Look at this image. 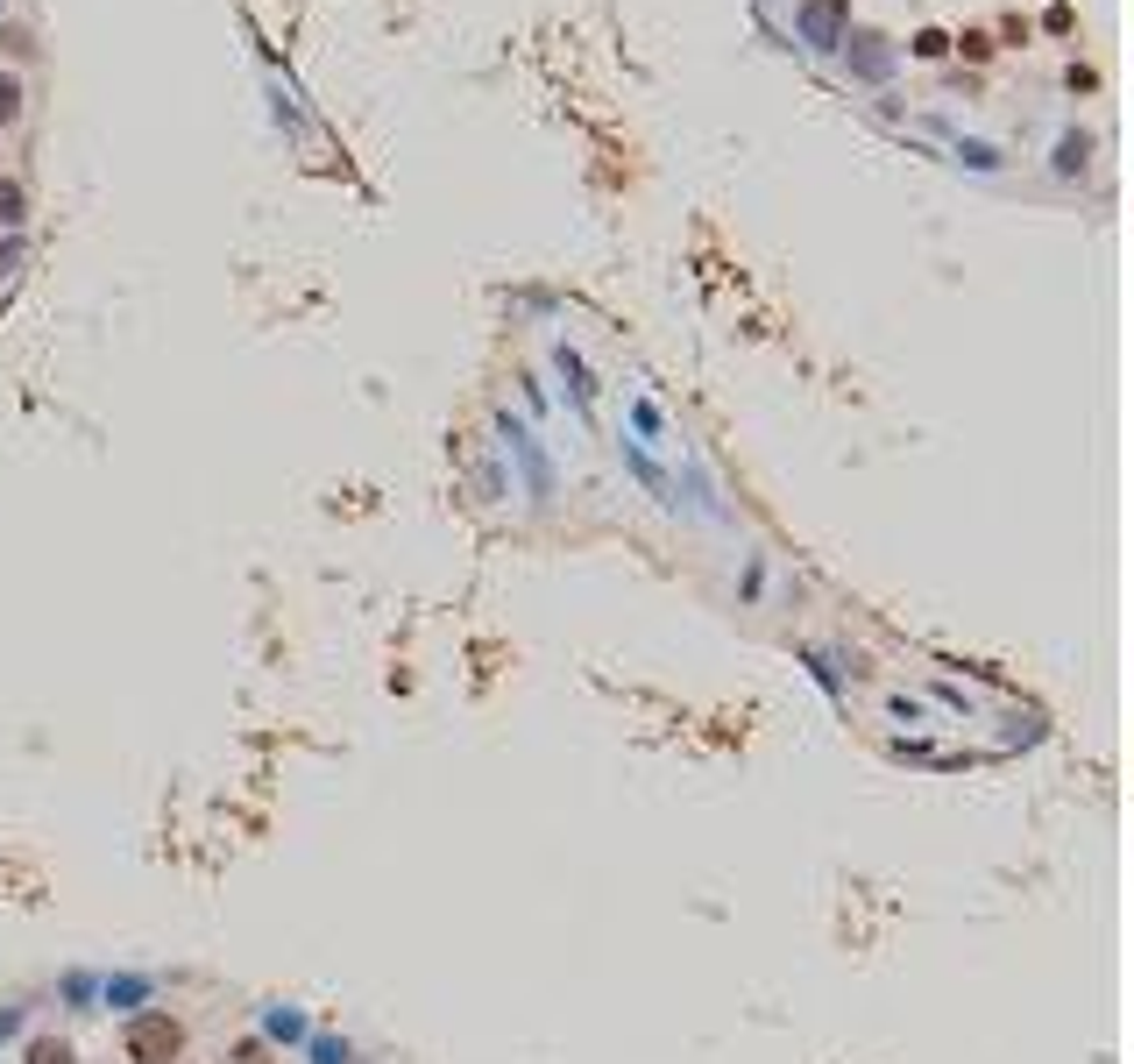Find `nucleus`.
Returning a JSON list of instances; mask_svg holds the SVG:
<instances>
[{"label":"nucleus","mask_w":1134,"mask_h":1064,"mask_svg":"<svg viewBox=\"0 0 1134 1064\" xmlns=\"http://www.w3.org/2000/svg\"><path fill=\"white\" fill-rule=\"evenodd\" d=\"M809 29H816V43L830 50V43H837V0H816V7H809Z\"/></svg>","instance_id":"nucleus-1"},{"label":"nucleus","mask_w":1134,"mask_h":1064,"mask_svg":"<svg viewBox=\"0 0 1134 1064\" xmlns=\"http://www.w3.org/2000/svg\"><path fill=\"white\" fill-rule=\"evenodd\" d=\"M7 114H14V86H0V121H7Z\"/></svg>","instance_id":"nucleus-3"},{"label":"nucleus","mask_w":1134,"mask_h":1064,"mask_svg":"<svg viewBox=\"0 0 1134 1064\" xmlns=\"http://www.w3.org/2000/svg\"><path fill=\"white\" fill-rule=\"evenodd\" d=\"M0 220H21V192H14V185L0 192Z\"/></svg>","instance_id":"nucleus-2"}]
</instances>
